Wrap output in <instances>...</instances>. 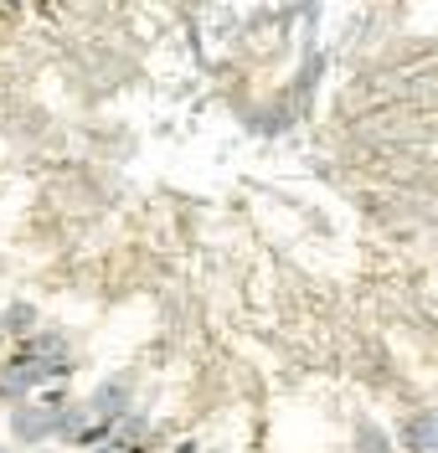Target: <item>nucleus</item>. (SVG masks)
I'll use <instances>...</instances> for the list:
<instances>
[{"instance_id":"nucleus-1","label":"nucleus","mask_w":438,"mask_h":453,"mask_svg":"<svg viewBox=\"0 0 438 453\" xmlns=\"http://www.w3.org/2000/svg\"><path fill=\"white\" fill-rule=\"evenodd\" d=\"M403 438H408L412 453H438V412H418V418H408Z\"/></svg>"},{"instance_id":"nucleus-6","label":"nucleus","mask_w":438,"mask_h":453,"mask_svg":"<svg viewBox=\"0 0 438 453\" xmlns=\"http://www.w3.org/2000/svg\"><path fill=\"white\" fill-rule=\"evenodd\" d=\"M27 392H31V381H27V371L21 366L0 371V396H27Z\"/></svg>"},{"instance_id":"nucleus-5","label":"nucleus","mask_w":438,"mask_h":453,"mask_svg":"<svg viewBox=\"0 0 438 453\" xmlns=\"http://www.w3.org/2000/svg\"><path fill=\"white\" fill-rule=\"evenodd\" d=\"M356 449H361V453H392V449H387V433H381V427H372V423L356 427Z\"/></svg>"},{"instance_id":"nucleus-3","label":"nucleus","mask_w":438,"mask_h":453,"mask_svg":"<svg viewBox=\"0 0 438 453\" xmlns=\"http://www.w3.org/2000/svg\"><path fill=\"white\" fill-rule=\"evenodd\" d=\"M129 381H104L98 392H93V402H88V412H104V418H124L129 407Z\"/></svg>"},{"instance_id":"nucleus-4","label":"nucleus","mask_w":438,"mask_h":453,"mask_svg":"<svg viewBox=\"0 0 438 453\" xmlns=\"http://www.w3.org/2000/svg\"><path fill=\"white\" fill-rule=\"evenodd\" d=\"M0 325H5L11 335H27L31 325H36V310H31V304H11V310H5V319H0Z\"/></svg>"},{"instance_id":"nucleus-7","label":"nucleus","mask_w":438,"mask_h":453,"mask_svg":"<svg viewBox=\"0 0 438 453\" xmlns=\"http://www.w3.org/2000/svg\"><path fill=\"white\" fill-rule=\"evenodd\" d=\"M98 453H134V449H124V443H109V449H98Z\"/></svg>"},{"instance_id":"nucleus-2","label":"nucleus","mask_w":438,"mask_h":453,"mask_svg":"<svg viewBox=\"0 0 438 453\" xmlns=\"http://www.w3.org/2000/svg\"><path fill=\"white\" fill-rule=\"evenodd\" d=\"M11 423H16V438H21V443H36V438H52V433H58V418H52V412H36V407H21Z\"/></svg>"},{"instance_id":"nucleus-8","label":"nucleus","mask_w":438,"mask_h":453,"mask_svg":"<svg viewBox=\"0 0 438 453\" xmlns=\"http://www.w3.org/2000/svg\"><path fill=\"white\" fill-rule=\"evenodd\" d=\"M0 453H5V449H0Z\"/></svg>"}]
</instances>
